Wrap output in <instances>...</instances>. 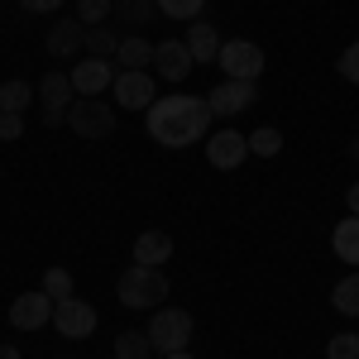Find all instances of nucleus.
<instances>
[{
    "instance_id": "nucleus-34",
    "label": "nucleus",
    "mask_w": 359,
    "mask_h": 359,
    "mask_svg": "<svg viewBox=\"0 0 359 359\" xmlns=\"http://www.w3.org/2000/svg\"><path fill=\"white\" fill-rule=\"evenodd\" d=\"M163 359H196L192 350H177V355H163Z\"/></svg>"
},
{
    "instance_id": "nucleus-3",
    "label": "nucleus",
    "mask_w": 359,
    "mask_h": 359,
    "mask_svg": "<svg viewBox=\"0 0 359 359\" xmlns=\"http://www.w3.org/2000/svg\"><path fill=\"white\" fill-rule=\"evenodd\" d=\"M149 345H154L158 355L187 350V345H192V316H187L182 306H158L154 321H149Z\"/></svg>"
},
{
    "instance_id": "nucleus-30",
    "label": "nucleus",
    "mask_w": 359,
    "mask_h": 359,
    "mask_svg": "<svg viewBox=\"0 0 359 359\" xmlns=\"http://www.w3.org/2000/svg\"><path fill=\"white\" fill-rule=\"evenodd\" d=\"M20 135H25V115H15V111H0V139H5V144H15Z\"/></svg>"
},
{
    "instance_id": "nucleus-1",
    "label": "nucleus",
    "mask_w": 359,
    "mask_h": 359,
    "mask_svg": "<svg viewBox=\"0 0 359 359\" xmlns=\"http://www.w3.org/2000/svg\"><path fill=\"white\" fill-rule=\"evenodd\" d=\"M144 125L154 144L163 149H187V144H201L206 139V125H211V106L206 96H163L144 111Z\"/></svg>"
},
{
    "instance_id": "nucleus-27",
    "label": "nucleus",
    "mask_w": 359,
    "mask_h": 359,
    "mask_svg": "<svg viewBox=\"0 0 359 359\" xmlns=\"http://www.w3.org/2000/svg\"><path fill=\"white\" fill-rule=\"evenodd\" d=\"M111 10H115V0H77V20H82V25H91V29L101 25Z\"/></svg>"
},
{
    "instance_id": "nucleus-10",
    "label": "nucleus",
    "mask_w": 359,
    "mask_h": 359,
    "mask_svg": "<svg viewBox=\"0 0 359 359\" xmlns=\"http://www.w3.org/2000/svg\"><path fill=\"white\" fill-rule=\"evenodd\" d=\"M67 77H72V86H77V96H101L106 86H115L120 67H115L111 57H82Z\"/></svg>"
},
{
    "instance_id": "nucleus-32",
    "label": "nucleus",
    "mask_w": 359,
    "mask_h": 359,
    "mask_svg": "<svg viewBox=\"0 0 359 359\" xmlns=\"http://www.w3.org/2000/svg\"><path fill=\"white\" fill-rule=\"evenodd\" d=\"M345 201H350V216H359V182L350 187V192H345Z\"/></svg>"
},
{
    "instance_id": "nucleus-16",
    "label": "nucleus",
    "mask_w": 359,
    "mask_h": 359,
    "mask_svg": "<svg viewBox=\"0 0 359 359\" xmlns=\"http://www.w3.org/2000/svg\"><path fill=\"white\" fill-rule=\"evenodd\" d=\"M115 67L120 72H144V67H154V43L149 39H120V48H115Z\"/></svg>"
},
{
    "instance_id": "nucleus-35",
    "label": "nucleus",
    "mask_w": 359,
    "mask_h": 359,
    "mask_svg": "<svg viewBox=\"0 0 359 359\" xmlns=\"http://www.w3.org/2000/svg\"><path fill=\"white\" fill-rule=\"evenodd\" d=\"M350 158H355V163H359V139H355V144H350Z\"/></svg>"
},
{
    "instance_id": "nucleus-22",
    "label": "nucleus",
    "mask_w": 359,
    "mask_h": 359,
    "mask_svg": "<svg viewBox=\"0 0 359 359\" xmlns=\"http://www.w3.org/2000/svg\"><path fill=\"white\" fill-rule=\"evenodd\" d=\"M278 149H283V135H278L273 125H264V130L249 135V154H259V158H273Z\"/></svg>"
},
{
    "instance_id": "nucleus-15",
    "label": "nucleus",
    "mask_w": 359,
    "mask_h": 359,
    "mask_svg": "<svg viewBox=\"0 0 359 359\" xmlns=\"http://www.w3.org/2000/svg\"><path fill=\"white\" fill-rule=\"evenodd\" d=\"M168 259H172V240H168L163 230H144L135 240V264H149V269H163Z\"/></svg>"
},
{
    "instance_id": "nucleus-11",
    "label": "nucleus",
    "mask_w": 359,
    "mask_h": 359,
    "mask_svg": "<svg viewBox=\"0 0 359 359\" xmlns=\"http://www.w3.org/2000/svg\"><path fill=\"white\" fill-rule=\"evenodd\" d=\"M154 67H158L163 82H187V72L196 67V57H192V48H187L182 39H163V43H154Z\"/></svg>"
},
{
    "instance_id": "nucleus-29",
    "label": "nucleus",
    "mask_w": 359,
    "mask_h": 359,
    "mask_svg": "<svg viewBox=\"0 0 359 359\" xmlns=\"http://www.w3.org/2000/svg\"><path fill=\"white\" fill-rule=\"evenodd\" d=\"M335 67H340V77H345L350 86H359V43H350V48L340 53V62H335Z\"/></svg>"
},
{
    "instance_id": "nucleus-24",
    "label": "nucleus",
    "mask_w": 359,
    "mask_h": 359,
    "mask_svg": "<svg viewBox=\"0 0 359 359\" xmlns=\"http://www.w3.org/2000/svg\"><path fill=\"white\" fill-rule=\"evenodd\" d=\"M326 359H359V335H355V331L331 335V345H326Z\"/></svg>"
},
{
    "instance_id": "nucleus-21",
    "label": "nucleus",
    "mask_w": 359,
    "mask_h": 359,
    "mask_svg": "<svg viewBox=\"0 0 359 359\" xmlns=\"http://www.w3.org/2000/svg\"><path fill=\"white\" fill-rule=\"evenodd\" d=\"M29 101H34V86H29V82H5V86H0V111L25 115Z\"/></svg>"
},
{
    "instance_id": "nucleus-5",
    "label": "nucleus",
    "mask_w": 359,
    "mask_h": 359,
    "mask_svg": "<svg viewBox=\"0 0 359 359\" xmlns=\"http://www.w3.org/2000/svg\"><path fill=\"white\" fill-rule=\"evenodd\" d=\"M216 62L225 67V77H235V82H259V77H264V48L249 43V39L221 43V57H216Z\"/></svg>"
},
{
    "instance_id": "nucleus-33",
    "label": "nucleus",
    "mask_w": 359,
    "mask_h": 359,
    "mask_svg": "<svg viewBox=\"0 0 359 359\" xmlns=\"http://www.w3.org/2000/svg\"><path fill=\"white\" fill-rule=\"evenodd\" d=\"M0 359H20V350L15 345H0Z\"/></svg>"
},
{
    "instance_id": "nucleus-28",
    "label": "nucleus",
    "mask_w": 359,
    "mask_h": 359,
    "mask_svg": "<svg viewBox=\"0 0 359 359\" xmlns=\"http://www.w3.org/2000/svg\"><path fill=\"white\" fill-rule=\"evenodd\" d=\"M120 10H125L135 25H149V20H154V10H158V0H120Z\"/></svg>"
},
{
    "instance_id": "nucleus-12",
    "label": "nucleus",
    "mask_w": 359,
    "mask_h": 359,
    "mask_svg": "<svg viewBox=\"0 0 359 359\" xmlns=\"http://www.w3.org/2000/svg\"><path fill=\"white\" fill-rule=\"evenodd\" d=\"M115 106H130V111H149L158 96H154V72H120L115 77Z\"/></svg>"
},
{
    "instance_id": "nucleus-8",
    "label": "nucleus",
    "mask_w": 359,
    "mask_h": 359,
    "mask_svg": "<svg viewBox=\"0 0 359 359\" xmlns=\"http://www.w3.org/2000/svg\"><path fill=\"white\" fill-rule=\"evenodd\" d=\"M53 297L39 287V292H20L15 306H10V321H15V331H43L48 321H53Z\"/></svg>"
},
{
    "instance_id": "nucleus-23",
    "label": "nucleus",
    "mask_w": 359,
    "mask_h": 359,
    "mask_svg": "<svg viewBox=\"0 0 359 359\" xmlns=\"http://www.w3.org/2000/svg\"><path fill=\"white\" fill-rule=\"evenodd\" d=\"M86 48H91V57H115L120 39H115L111 29H86Z\"/></svg>"
},
{
    "instance_id": "nucleus-4",
    "label": "nucleus",
    "mask_w": 359,
    "mask_h": 359,
    "mask_svg": "<svg viewBox=\"0 0 359 359\" xmlns=\"http://www.w3.org/2000/svg\"><path fill=\"white\" fill-rule=\"evenodd\" d=\"M67 125L82 139H111L115 135V106H106L101 96H82L67 106Z\"/></svg>"
},
{
    "instance_id": "nucleus-14",
    "label": "nucleus",
    "mask_w": 359,
    "mask_h": 359,
    "mask_svg": "<svg viewBox=\"0 0 359 359\" xmlns=\"http://www.w3.org/2000/svg\"><path fill=\"white\" fill-rule=\"evenodd\" d=\"M86 48V25L82 20H57L53 29H48V53L53 57H72Z\"/></svg>"
},
{
    "instance_id": "nucleus-9",
    "label": "nucleus",
    "mask_w": 359,
    "mask_h": 359,
    "mask_svg": "<svg viewBox=\"0 0 359 359\" xmlns=\"http://www.w3.org/2000/svg\"><path fill=\"white\" fill-rule=\"evenodd\" d=\"M254 101H259V82H235V77H225L221 86H211V96H206L211 115H240V111H249Z\"/></svg>"
},
{
    "instance_id": "nucleus-2",
    "label": "nucleus",
    "mask_w": 359,
    "mask_h": 359,
    "mask_svg": "<svg viewBox=\"0 0 359 359\" xmlns=\"http://www.w3.org/2000/svg\"><path fill=\"white\" fill-rule=\"evenodd\" d=\"M115 297H120V306H130V311H154L168 297V273L163 269H149V264H135V269L120 273Z\"/></svg>"
},
{
    "instance_id": "nucleus-26",
    "label": "nucleus",
    "mask_w": 359,
    "mask_h": 359,
    "mask_svg": "<svg viewBox=\"0 0 359 359\" xmlns=\"http://www.w3.org/2000/svg\"><path fill=\"white\" fill-rule=\"evenodd\" d=\"M201 5L206 0H158V15H168V20H196Z\"/></svg>"
},
{
    "instance_id": "nucleus-20",
    "label": "nucleus",
    "mask_w": 359,
    "mask_h": 359,
    "mask_svg": "<svg viewBox=\"0 0 359 359\" xmlns=\"http://www.w3.org/2000/svg\"><path fill=\"white\" fill-rule=\"evenodd\" d=\"M331 302H335L340 316H359V273H350V278H340V283H335Z\"/></svg>"
},
{
    "instance_id": "nucleus-19",
    "label": "nucleus",
    "mask_w": 359,
    "mask_h": 359,
    "mask_svg": "<svg viewBox=\"0 0 359 359\" xmlns=\"http://www.w3.org/2000/svg\"><path fill=\"white\" fill-rule=\"evenodd\" d=\"M154 345H149V331H120L115 335V359H149Z\"/></svg>"
},
{
    "instance_id": "nucleus-17",
    "label": "nucleus",
    "mask_w": 359,
    "mask_h": 359,
    "mask_svg": "<svg viewBox=\"0 0 359 359\" xmlns=\"http://www.w3.org/2000/svg\"><path fill=\"white\" fill-rule=\"evenodd\" d=\"M187 48H192L196 62H216L221 57V34L206 25V20H192V29H187V39H182Z\"/></svg>"
},
{
    "instance_id": "nucleus-31",
    "label": "nucleus",
    "mask_w": 359,
    "mask_h": 359,
    "mask_svg": "<svg viewBox=\"0 0 359 359\" xmlns=\"http://www.w3.org/2000/svg\"><path fill=\"white\" fill-rule=\"evenodd\" d=\"M20 5H25V10H34V15H48V10H57L62 0H20Z\"/></svg>"
},
{
    "instance_id": "nucleus-13",
    "label": "nucleus",
    "mask_w": 359,
    "mask_h": 359,
    "mask_svg": "<svg viewBox=\"0 0 359 359\" xmlns=\"http://www.w3.org/2000/svg\"><path fill=\"white\" fill-rule=\"evenodd\" d=\"M245 154H249V139L235 135V130H216V135L206 139V158H211V168H221V172L240 168Z\"/></svg>"
},
{
    "instance_id": "nucleus-7",
    "label": "nucleus",
    "mask_w": 359,
    "mask_h": 359,
    "mask_svg": "<svg viewBox=\"0 0 359 359\" xmlns=\"http://www.w3.org/2000/svg\"><path fill=\"white\" fill-rule=\"evenodd\" d=\"M72 96H77V86H72V77H67V72H48V77L39 82V101H43V125H48V130L67 120Z\"/></svg>"
},
{
    "instance_id": "nucleus-6",
    "label": "nucleus",
    "mask_w": 359,
    "mask_h": 359,
    "mask_svg": "<svg viewBox=\"0 0 359 359\" xmlns=\"http://www.w3.org/2000/svg\"><path fill=\"white\" fill-rule=\"evenodd\" d=\"M53 326L62 340H86V335L96 331V306L82 302V297H62L53 306Z\"/></svg>"
},
{
    "instance_id": "nucleus-18",
    "label": "nucleus",
    "mask_w": 359,
    "mask_h": 359,
    "mask_svg": "<svg viewBox=\"0 0 359 359\" xmlns=\"http://www.w3.org/2000/svg\"><path fill=\"white\" fill-rule=\"evenodd\" d=\"M331 249H335V259H345V264H355V269H359V216H350V221L335 225Z\"/></svg>"
},
{
    "instance_id": "nucleus-25",
    "label": "nucleus",
    "mask_w": 359,
    "mask_h": 359,
    "mask_svg": "<svg viewBox=\"0 0 359 359\" xmlns=\"http://www.w3.org/2000/svg\"><path fill=\"white\" fill-rule=\"evenodd\" d=\"M43 292H48L53 302L72 297V273H67V269H48V273H43Z\"/></svg>"
}]
</instances>
